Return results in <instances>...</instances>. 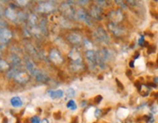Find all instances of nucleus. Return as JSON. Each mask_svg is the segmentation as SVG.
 Segmentation results:
<instances>
[{
  "label": "nucleus",
  "instance_id": "f257e3e1",
  "mask_svg": "<svg viewBox=\"0 0 158 123\" xmlns=\"http://www.w3.org/2000/svg\"><path fill=\"white\" fill-rule=\"evenodd\" d=\"M86 58L87 60H88L89 67L90 69H94L95 67L96 66V53L93 52V51L90 50H88L86 52Z\"/></svg>",
  "mask_w": 158,
  "mask_h": 123
},
{
  "label": "nucleus",
  "instance_id": "f03ea898",
  "mask_svg": "<svg viewBox=\"0 0 158 123\" xmlns=\"http://www.w3.org/2000/svg\"><path fill=\"white\" fill-rule=\"evenodd\" d=\"M12 33L9 29L2 28L0 29V41L2 43H7L12 38Z\"/></svg>",
  "mask_w": 158,
  "mask_h": 123
},
{
  "label": "nucleus",
  "instance_id": "7ed1b4c3",
  "mask_svg": "<svg viewBox=\"0 0 158 123\" xmlns=\"http://www.w3.org/2000/svg\"><path fill=\"white\" fill-rule=\"evenodd\" d=\"M31 74L36 78L37 80L40 81V82H47L49 79L47 75L45 74L44 72H42V71L39 70V69H34Z\"/></svg>",
  "mask_w": 158,
  "mask_h": 123
},
{
  "label": "nucleus",
  "instance_id": "20e7f679",
  "mask_svg": "<svg viewBox=\"0 0 158 123\" xmlns=\"http://www.w3.org/2000/svg\"><path fill=\"white\" fill-rule=\"evenodd\" d=\"M50 60L56 64H60L63 62V58L60 53L57 50H53L50 53Z\"/></svg>",
  "mask_w": 158,
  "mask_h": 123
},
{
  "label": "nucleus",
  "instance_id": "39448f33",
  "mask_svg": "<svg viewBox=\"0 0 158 123\" xmlns=\"http://www.w3.org/2000/svg\"><path fill=\"white\" fill-rule=\"evenodd\" d=\"M15 79L19 83H26L29 80V75L25 71H21V72L16 73L15 75Z\"/></svg>",
  "mask_w": 158,
  "mask_h": 123
},
{
  "label": "nucleus",
  "instance_id": "423d86ee",
  "mask_svg": "<svg viewBox=\"0 0 158 123\" xmlns=\"http://www.w3.org/2000/svg\"><path fill=\"white\" fill-rule=\"evenodd\" d=\"M109 28L111 30L112 32H113L114 34L117 36H120L122 34H123L124 33V29H122V27L119 26L117 25V23H110L109 24Z\"/></svg>",
  "mask_w": 158,
  "mask_h": 123
},
{
  "label": "nucleus",
  "instance_id": "0eeeda50",
  "mask_svg": "<svg viewBox=\"0 0 158 123\" xmlns=\"http://www.w3.org/2000/svg\"><path fill=\"white\" fill-rule=\"evenodd\" d=\"M69 56L72 59V62H82L80 52L77 48H73L69 54Z\"/></svg>",
  "mask_w": 158,
  "mask_h": 123
},
{
  "label": "nucleus",
  "instance_id": "6e6552de",
  "mask_svg": "<svg viewBox=\"0 0 158 123\" xmlns=\"http://www.w3.org/2000/svg\"><path fill=\"white\" fill-rule=\"evenodd\" d=\"M53 9H54V6L51 4V2H45L41 4V5H39L38 8L39 11L45 12V13L52 11Z\"/></svg>",
  "mask_w": 158,
  "mask_h": 123
},
{
  "label": "nucleus",
  "instance_id": "1a4fd4ad",
  "mask_svg": "<svg viewBox=\"0 0 158 123\" xmlns=\"http://www.w3.org/2000/svg\"><path fill=\"white\" fill-rule=\"evenodd\" d=\"M97 37L98 38L103 42H107L109 40V37L107 34L106 33V31H104V29L99 27L97 29Z\"/></svg>",
  "mask_w": 158,
  "mask_h": 123
},
{
  "label": "nucleus",
  "instance_id": "9d476101",
  "mask_svg": "<svg viewBox=\"0 0 158 123\" xmlns=\"http://www.w3.org/2000/svg\"><path fill=\"white\" fill-rule=\"evenodd\" d=\"M110 18H111L112 21H113L112 23H116L122 21V15L121 12L120 11H112V13H110Z\"/></svg>",
  "mask_w": 158,
  "mask_h": 123
},
{
  "label": "nucleus",
  "instance_id": "9b49d317",
  "mask_svg": "<svg viewBox=\"0 0 158 123\" xmlns=\"http://www.w3.org/2000/svg\"><path fill=\"white\" fill-rule=\"evenodd\" d=\"M101 9L98 7V6H93L90 10V14L94 18L97 19H101Z\"/></svg>",
  "mask_w": 158,
  "mask_h": 123
},
{
  "label": "nucleus",
  "instance_id": "f8f14e48",
  "mask_svg": "<svg viewBox=\"0 0 158 123\" xmlns=\"http://www.w3.org/2000/svg\"><path fill=\"white\" fill-rule=\"evenodd\" d=\"M77 15H78V17L80 18V19L83 20L86 23H88V25L91 24V23H90V17L88 16V14L86 13V12L84 11L83 10H79L77 13Z\"/></svg>",
  "mask_w": 158,
  "mask_h": 123
},
{
  "label": "nucleus",
  "instance_id": "ddd939ff",
  "mask_svg": "<svg viewBox=\"0 0 158 123\" xmlns=\"http://www.w3.org/2000/svg\"><path fill=\"white\" fill-rule=\"evenodd\" d=\"M49 96L52 99H56L62 98L64 96V91L62 90H50L49 91Z\"/></svg>",
  "mask_w": 158,
  "mask_h": 123
},
{
  "label": "nucleus",
  "instance_id": "4468645a",
  "mask_svg": "<svg viewBox=\"0 0 158 123\" xmlns=\"http://www.w3.org/2000/svg\"><path fill=\"white\" fill-rule=\"evenodd\" d=\"M6 15L12 21H15L18 18V14L12 8H8L6 10Z\"/></svg>",
  "mask_w": 158,
  "mask_h": 123
},
{
  "label": "nucleus",
  "instance_id": "2eb2a0df",
  "mask_svg": "<svg viewBox=\"0 0 158 123\" xmlns=\"http://www.w3.org/2000/svg\"><path fill=\"white\" fill-rule=\"evenodd\" d=\"M10 103L12 106L13 107H16V108L17 107H21L23 105V102L22 101H21V99L18 96L12 98L10 100Z\"/></svg>",
  "mask_w": 158,
  "mask_h": 123
},
{
  "label": "nucleus",
  "instance_id": "dca6fc26",
  "mask_svg": "<svg viewBox=\"0 0 158 123\" xmlns=\"http://www.w3.org/2000/svg\"><path fill=\"white\" fill-rule=\"evenodd\" d=\"M68 39L69 42L73 43V44H79L81 41V38L80 36L77 34H70L69 36Z\"/></svg>",
  "mask_w": 158,
  "mask_h": 123
},
{
  "label": "nucleus",
  "instance_id": "f3484780",
  "mask_svg": "<svg viewBox=\"0 0 158 123\" xmlns=\"http://www.w3.org/2000/svg\"><path fill=\"white\" fill-rule=\"evenodd\" d=\"M66 107L68 109H70L71 110H76L77 108V106L76 103H75L74 100H70L67 103Z\"/></svg>",
  "mask_w": 158,
  "mask_h": 123
},
{
  "label": "nucleus",
  "instance_id": "a211bd4d",
  "mask_svg": "<svg viewBox=\"0 0 158 123\" xmlns=\"http://www.w3.org/2000/svg\"><path fill=\"white\" fill-rule=\"evenodd\" d=\"M10 65L6 62L5 61L2 60V59H0V69L2 71H6L7 69H9Z\"/></svg>",
  "mask_w": 158,
  "mask_h": 123
},
{
  "label": "nucleus",
  "instance_id": "6ab92c4d",
  "mask_svg": "<svg viewBox=\"0 0 158 123\" xmlns=\"http://www.w3.org/2000/svg\"><path fill=\"white\" fill-rule=\"evenodd\" d=\"M26 67H27V69H28V70L30 71L31 73L32 72V71L35 69V67H34V66L33 63L29 61L26 62Z\"/></svg>",
  "mask_w": 158,
  "mask_h": 123
},
{
  "label": "nucleus",
  "instance_id": "aec40b11",
  "mask_svg": "<svg viewBox=\"0 0 158 123\" xmlns=\"http://www.w3.org/2000/svg\"><path fill=\"white\" fill-rule=\"evenodd\" d=\"M66 94H67V96L72 98V97L75 96V91L73 88H69L66 91Z\"/></svg>",
  "mask_w": 158,
  "mask_h": 123
},
{
  "label": "nucleus",
  "instance_id": "412c9836",
  "mask_svg": "<svg viewBox=\"0 0 158 123\" xmlns=\"http://www.w3.org/2000/svg\"><path fill=\"white\" fill-rule=\"evenodd\" d=\"M155 50L156 47L155 45H149V46H148V53H149V54H151V53H155Z\"/></svg>",
  "mask_w": 158,
  "mask_h": 123
},
{
  "label": "nucleus",
  "instance_id": "4be33fe9",
  "mask_svg": "<svg viewBox=\"0 0 158 123\" xmlns=\"http://www.w3.org/2000/svg\"><path fill=\"white\" fill-rule=\"evenodd\" d=\"M31 123H40V119H39V117L37 116H34L31 119Z\"/></svg>",
  "mask_w": 158,
  "mask_h": 123
},
{
  "label": "nucleus",
  "instance_id": "5701e85b",
  "mask_svg": "<svg viewBox=\"0 0 158 123\" xmlns=\"http://www.w3.org/2000/svg\"><path fill=\"white\" fill-rule=\"evenodd\" d=\"M144 37L143 35H141L140 36V39H139V42H138V43H139V45L140 46H144Z\"/></svg>",
  "mask_w": 158,
  "mask_h": 123
},
{
  "label": "nucleus",
  "instance_id": "b1692460",
  "mask_svg": "<svg viewBox=\"0 0 158 123\" xmlns=\"http://www.w3.org/2000/svg\"><path fill=\"white\" fill-rule=\"evenodd\" d=\"M135 86H136V88L138 89V90H139V92H140V90H141V87H142V84H141V83L140 82L139 80H137V81H136V82H135Z\"/></svg>",
  "mask_w": 158,
  "mask_h": 123
},
{
  "label": "nucleus",
  "instance_id": "393cba45",
  "mask_svg": "<svg viewBox=\"0 0 158 123\" xmlns=\"http://www.w3.org/2000/svg\"><path fill=\"white\" fill-rule=\"evenodd\" d=\"M12 61H13V63H14V64L18 65L20 63V59L17 56L13 57V59H12Z\"/></svg>",
  "mask_w": 158,
  "mask_h": 123
},
{
  "label": "nucleus",
  "instance_id": "a878e982",
  "mask_svg": "<svg viewBox=\"0 0 158 123\" xmlns=\"http://www.w3.org/2000/svg\"><path fill=\"white\" fill-rule=\"evenodd\" d=\"M103 99V97L101 96H97L95 98V102L96 103V104H99L101 101H102Z\"/></svg>",
  "mask_w": 158,
  "mask_h": 123
},
{
  "label": "nucleus",
  "instance_id": "bb28decb",
  "mask_svg": "<svg viewBox=\"0 0 158 123\" xmlns=\"http://www.w3.org/2000/svg\"><path fill=\"white\" fill-rule=\"evenodd\" d=\"M116 82H117V86L119 87L120 89H122V90H123L124 89V87H123V85L122 84V82H120L118 79H116Z\"/></svg>",
  "mask_w": 158,
  "mask_h": 123
},
{
  "label": "nucleus",
  "instance_id": "cd10ccee",
  "mask_svg": "<svg viewBox=\"0 0 158 123\" xmlns=\"http://www.w3.org/2000/svg\"><path fill=\"white\" fill-rule=\"evenodd\" d=\"M84 43H85V47H88V48H91V47H92L91 42H89L88 40H87V39H86V40H85Z\"/></svg>",
  "mask_w": 158,
  "mask_h": 123
},
{
  "label": "nucleus",
  "instance_id": "c85d7f7f",
  "mask_svg": "<svg viewBox=\"0 0 158 123\" xmlns=\"http://www.w3.org/2000/svg\"><path fill=\"white\" fill-rule=\"evenodd\" d=\"M139 55H140V53H139V51H138V52H136V53H135V55H133V57H134V58H138L139 57Z\"/></svg>",
  "mask_w": 158,
  "mask_h": 123
},
{
  "label": "nucleus",
  "instance_id": "c756f323",
  "mask_svg": "<svg viewBox=\"0 0 158 123\" xmlns=\"http://www.w3.org/2000/svg\"><path fill=\"white\" fill-rule=\"evenodd\" d=\"M129 66H130V68H133V67H134V62H133V61H130V63H129Z\"/></svg>",
  "mask_w": 158,
  "mask_h": 123
},
{
  "label": "nucleus",
  "instance_id": "7c9ffc66",
  "mask_svg": "<svg viewBox=\"0 0 158 123\" xmlns=\"http://www.w3.org/2000/svg\"><path fill=\"white\" fill-rule=\"evenodd\" d=\"M148 85H150V86H152V87H154V88H156V87H157V85H156L155 82H153V83H152V82H149V84H148Z\"/></svg>",
  "mask_w": 158,
  "mask_h": 123
},
{
  "label": "nucleus",
  "instance_id": "2f4dec72",
  "mask_svg": "<svg viewBox=\"0 0 158 123\" xmlns=\"http://www.w3.org/2000/svg\"><path fill=\"white\" fill-rule=\"evenodd\" d=\"M72 123H78V118L77 117H74L72 120Z\"/></svg>",
  "mask_w": 158,
  "mask_h": 123
},
{
  "label": "nucleus",
  "instance_id": "473e14b6",
  "mask_svg": "<svg viewBox=\"0 0 158 123\" xmlns=\"http://www.w3.org/2000/svg\"><path fill=\"white\" fill-rule=\"evenodd\" d=\"M126 74H127L128 77L130 76V75H132V71H131V70H128L127 72H126Z\"/></svg>",
  "mask_w": 158,
  "mask_h": 123
},
{
  "label": "nucleus",
  "instance_id": "72a5a7b5",
  "mask_svg": "<svg viewBox=\"0 0 158 123\" xmlns=\"http://www.w3.org/2000/svg\"><path fill=\"white\" fill-rule=\"evenodd\" d=\"M40 123H49V122L47 119H44V120H42V122H41Z\"/></svg>",
  "mask_w": 158,
  "mask_h": 123
},
{
  "label": "nucleus",
  "instance_id": "f704fd0d",
  "mask_svg": "<svg viewBox=\"0 0 158 123\" xmlns=\"http://www.w3.org/2000/svg\"><path fill=\"white\" fill-rule=\"evenodd\" d=\"M79 3H82V4H86L88 2V1H79Z\"/></svg>",
  "mask_w": 158,
  "mask_h": 123
},
{
  "label": "nucleus",
  "instance_id": "c9c22d12",
  "mask_svg": "<svg viewBox=\"0 0 158 123\" xmlns=\"http://www.w3.org/2000/svg\"><path fill=\"white\" fill-rule=\"evenodd\" d=\"M155 84H156V85L157 84V77H155Z\"/></svg>",
  "mask_w": 158,
  "mask_h": 123
},
{
  "label": "nucleus",
  "instance_id": "e433bc0d",
  "mask_svg": "<svg viewBox=\"0 0 158 123\" xmlns=\"http://www.w3.org/2000/svg\"><path fill=\"white\" fill-rule=\"evenodd\" d=\"M2 27H1V26H0V29H2Z\"/></svg>",
  "mask_w": 158,
  "mask_h": 123
},
{
  "label": "nucleus",
  "instance_id": "4c0bfd02",
  "mask_svg": "<svg viewBox=\"0 0 158 123\" xmlns=\"http://www.w3.org/2000/svg\"></svg>",
  "mask_w": 158,
  "mask_h": 123
}]
</instances>
